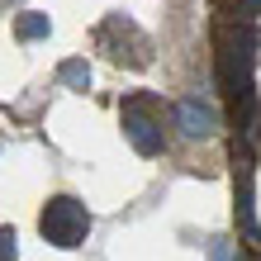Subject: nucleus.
Instances as JSON below:
<instances>
[{
  "instance_id": "f257e3e1",
  "label": "nucleus",
  "mask_w": 261,
  "mask_h": 261,
  "mask_svg": "<svg viewBox=\"0 0 261 261\" xmlns=\"http://www.w3.org/2000/svg\"><path fill=\"white\" fill-rule=\"evenodd\" d=\"M38 233H43V242H53V247H81L86 233H90V214H86L81 199L53 195L48 204H43V214H38Z\"/></svg>"
},
{
  "instance_id": "f03ea898",
  "label": "nucleus",
  "mask_w": 261,
  "mask_h": 261,
  "mask_svg": "<svg viewBox=\"0 0 261 261\" xmlns=\"http://www.w3.org/2000/svg\"><path fill=\"white\" fill-rule=\"evenodd\" d=\"M124 138L133 143V152H143V157H157L162 152V124L147 114V100H124Z\"/></svg>"
},
{
  "instance_id": "7ed1b4c3",
  "label": "nucleus",
  "mask_w": 261,
  "mask_h": 261,
  "mask_svg": "<svg viewBox=\"0 0 261 261\" xmlns=\"http://www.w3.org/2000/svg\"><path fill=\"white\" fill-rule=\"evenodd\" d=\"M176 124L186 138H209L214 128H219V114H214L209 100H180L176 105Z\"/></svg>"
},
{
  "instance_id": "20e7f679",
  "label": "nucleus",
  "mask_w": 261,
  "mask_h": 261,
  "mask_svg": "<svg viewBox=\"0 0 261 261\" xmlns=\"http://www.w3.org/2000/svg\"><path fill=\"white\" fill-rule=\"evenodd\" d=\"M14 34H19L24 43H34V38H48V34H53V19H48V14H38V10H29V14H19Z\"/></svg>"
},
{
  "instance_id": "39448f33",
  "label": "nucleus",
  "mask_w": 261,
  "mask_h": 261,
  "mask_svg": "<svg viewBox=\"0 0 261 261\" xmlns=\"http://www.w3.org/2000/svg\"><path fill=\"white\" fill-rule=\"evenodd\" d=\"M57 81L71 86V90H86V86H90V67L81 62V57H67V62L57 67Z\"/></svg>"
},
{
  "instance_id": "423d86ee",
  "label": "nucleus",
  "mask_w": 261,
  "mask_h": 261,
  "mask_svg": "<svg viewBox=\"0 0 261 261\" xmlns=\"http://www.w3.org/2000/svg\"><path fill=\"white\" fill-rule=\"evenodd\" d=\"M19 256V238H14V228H0V261H14Z\"/></svg>"
}]
</instances>
